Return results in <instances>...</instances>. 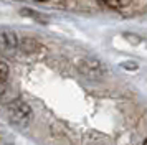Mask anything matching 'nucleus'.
I'll return each instance as SVG.
<instances>
[{
    "label": "nucleus",
    "mask_w": 147,
    "mask_h": 145,
    "mask_svg": "<svg viewBox=\"0 0 147 145\" xmlns=\"http://www.w3.org/2000/svg\"><path fill=\"white\" fill-rule=\"evenodd\" d=\"M104 3L111 8H126L132 3V0H104Z\"/></svg>",
    "instance_id": "obj_5"
},
{
    "label": "nucleus",
    "mask_w": 147,
    "mask_h": 145,
    "mask_svg": "<svg viewBox=\"0 0 147 145\" xmlns=\"http://www.w3.org/2000/svg\"><path fill=\"white\" fill-rule=\"evenodd\" d=\"M78 69L81 74H84L89 79H99L104 76V66L101 64L99 59L96 58H83L78 63Z\"/></svg>",
    "instance_id": "obj_3"
},
{
    "label": "nucleus",
    "mask_w": 147,
    "mask_h": 145,
    "mask_svg": "<svg viewBox=\"0 0 147 145\" xmlns=\"http://www.w3.org/2000/svg\"><path fill=\"white\" fill-rule=\"evenodd\" d=\"M36 2H48V0H36Z\"/></svg>",
    "instance_id": "obj_8"
},
{
    "label": "nucleus",
    "mask_w": 147,
    "mask_h": 145,
    "mask_svg": "<svg viewBox=\"0 0 147 145\" xmlns=\"http://www.w3.org/2000/svg\"><path fill=\"white\" fill-rule=\"evenodd\" d=\"M121 66H124V68H131V71L137 69V64H132V63H124V64H121Z\"/></svg>",
    "instance_id": "obj_7"
},
{
    "label": "nucleus",
    "mask_w": 147,
    "mask_h": 145,
    "mask_svg": "<svg viewBox=\"0 0 147 145\" xmlns=\"http://www.w3.org/2000/svg\"><path fill=\"white\" fill-rule=\"evenodd\" d=\"M142 145H146V142H144V144H142Z\"/></svg>",
    "instance_id": "obj_9"
},
{
    "label": "nucleus",
    "mask_w": 147,
    "mask_h": 145,
    "mask_svg": "<svg viewBox=\"0 0 147 145\" xmlns=\"http://www.w3.org/2000/svg\"><path fill=\"white\" fill-rule=\"evenodd\" d=\"M18 50V38L15 32L3 28L0 30V54L7 56V58H13L15 53Z\"/></svg>",
    "instance_id": "obj_2"
},
{
    "label": "nucleus",
    "mask_w": 147,
    "mask_h": 145,
    "mask_svg": "<svg viewBox=\"0 0 147 145\" xmlns=\"http://www.w3.org/2000/svg\"><path fill=\"white\" fill-rule=\"evenodd\" d=\"M5 114H7L8 120L15 125H27L32 117H33V111L32 107L22 101V99H13L12 102H8L7 107H5Z\"/></svg>",
    "instance_id": "obj_1"
},
{
    "label": "nucleus",
    "mask_w": 147,
    "mask_h": 145,
    "mask_svg": "<svg viewBox=\"0 0 147 145\" xmlns=\"http://www.w3.org/2000/svg\"><path fill=\"white\" fill-rule=\"evenodd\" d=\"M18 48H22L25 53H32L33 51V48H38V43L35 41V40H32V38H23L22 41H18Z\"/></svg>",
    "instance_id": "obj_4"
},
{
    "label": "nucleus",
    "mask_w": 147,
    "mask_h": 145,
    "mask_svg": "<svg viewBox=\"0 0 147 145\" xmlns=\"http://www.w3.org/2000/svg\"><path fill=\"white\" fill-rule=\"evenodd\" d=\"M8 74H10V69H8V64H7V63H3V61H0V83H3V81H7Z\"/></svg>",
    "instance_id": "obj_6"
}]
</instances>
